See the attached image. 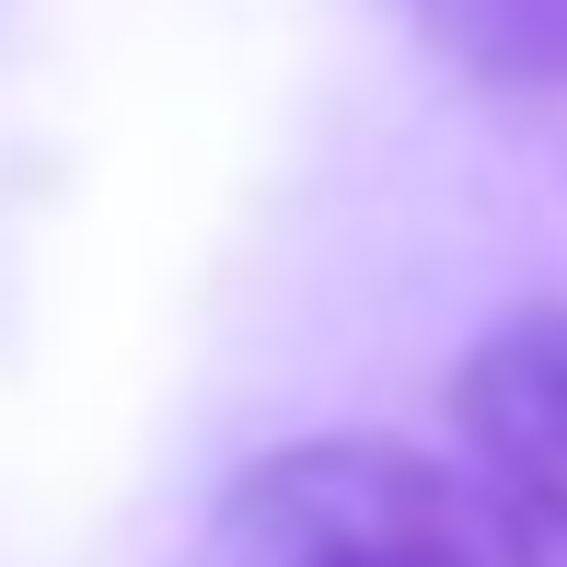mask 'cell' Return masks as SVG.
Listing matches in <instances>:
<instances>
[{
    "label": "cell",
    "instance_id": "2",
    "mask_svg": "<svg viewBox=\"0 0 567 567\" xmlns=\"http://www.w3.org/2000/svg\"><path fill=\"white\" fill-rule=\"evenodd\" d=\"M452 417L475 441V475L533 533H567V301H522L463 348Z\"/></svg>",
    "mask_w": 567,
    "mask_h": 567
},
{
    "label": "cell",
    "instance_id": "3",
    "mask_svg": "<svg viewBox=\"0 0 567 567\" xmlns=\"http://www.w3.org/2000/svg\"><path fill=\"white\" fill-rule=\"evenodd\" d=\"M417 23L486 93H567V0H417Z\"/></svg>",
    "mask_w": 567,
    "mask_h": 567
},
{
    "label": "cell",
    "instance_id": "1",
    "mask_svg": "<svg viewBox=\"0 0 567 567\" xmlns=\"http://www.w3.org/2000/svg\"><path fill=\"white\" fill-rule=\"evenodd\" d=\"M186 567H545V533L475 475L382 429L278 441L209 498Z\"/></svg>",
    "mask_w": 567,
    "mask_h": 567
}]
</instances>
